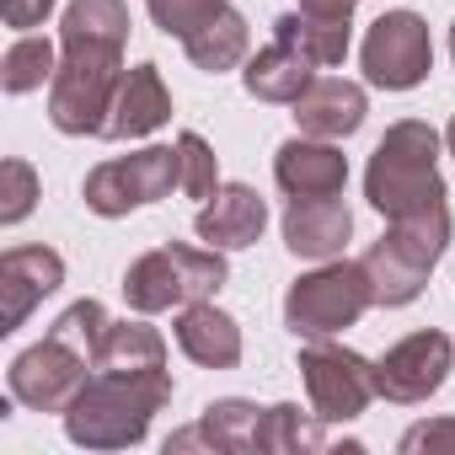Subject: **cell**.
<instances>
[{
	"label": "cell",
	"mask_w": 455,
	"mask_h": 455,
	"mask_svg": "<svg viewBox=\"0 0 455 455\" xmlns=\"http://www.w3.org/2000/svg\"><path fill=\"white\" fill-rule=\"evenodd\" d=\"M129 6L124 0H70L60 17V70L49 81V124L60 134H102L124 86Z\"/></svg>",
	"instance_id": "6da1fadb"
},
{
	"label": "cell",
	"mask_w": 455,
	"mask_h": 455,
	"mask_svg": "<svg viewBox=\"0 0 455 455\" xmlns=\"http://www.w3.org/2000/svg\"><path fill=\"white\" fill-rule=\"evenodd\" d=\"M172 402V370H92L81 396L60 412L70 444L129 450L150 434V418Z\"/></svg>",
	"instance_id": "7a4b0ae2"
},
{
	"label": "cell",
	"mask_w": 455,
	"mask_h": 455,
	"mask_svg": "<svg viewBox=\"0 0 455 455\" xmlns=\"http://www.w3.org/2000/svg\"><path fill=\"white\" fill-rule=\"evenodd\" d=\"M364 198L386 220L423 214L444 204V177H439V134L423 118H402L380 134L370 166H364Z\"/></svg>",
	"instance_id": "3957f363"
},
{
	"label": "cell",
	"mask_w": 455,
	"mask_h": 455,
	"mask_svg": "<svg viewBox=\"0 0 455 455\" xmlns=\"http://www.w3.org/2000/svg\"><path fill=\"white\" fill-rule=\"evenodd\" d=\"M450 247V209L434 204L423 214H407V220H391V231L359 258L370 284H375V306H412L434 274V263L444 258Z\"/></svg>",
	"instance_id": "277c9868"
},
{
	"label": "cell",
	"mask_w": 455,
	"mask_h": 455,
	"mask_svg": "<svg viewBox=\"0 0 455 455\" xmlns=\"http://www.w3.org/2000/svg\"><path fill=\"white\" fill-rule=\"evenodd\" d=\"M225 279H231V268H225L220 247H182V242H172V247H156V252L129 263L124 300L140 316L182 311L193 300H214L225 290Z\"/></svg>",
	"instance_id": "5b68a950"
},
{
	"label": "cell",
	"mask_w": 455,
	"mask_h": 455,
	"mask_svg": "<svg viewBox=\"0 0 455 455\" xmlns=\"http://www.w3.org/2000/svg\"><path fill=\"white\" fill-rule=\"evenodd\" d=\"M375 306V284L364 274V263L332 258L311 274H300L284 295V327L295 338H338L343 327H354L364 311Z\"/></svg>",
	"instance_id": "8992f818"
},
{
	"label": "cell",
	"mask_w": 455,
	"mask_h": 455,
	"mask_svg": "<svg viewBox=\"0 0 455 455\" xmlns=\"http://www.w3.org/2000/svg\"><path fill=\"white\" fill-rule=\"evenodd\" d=\"M172 188H182V156H177V145H145L134 156H113V161L92 166L81 198H86L92 214L118 220L129 209L172 198Z\"/></svg>",
	"instance_id": "52a82bcc"
},
{
	"label": "cell",
	"mask_w": 455,
	"mask_h": 455,
	"mask_svg": "<svg viewBox=\"0 0 455 455\" xmlns=\"http://www.w3.org/2000/svg\"><path fill=\"white\" fill-rule=\"evenodd\" d=\"M300 380L311 391V412L322 423H354L380 391H375V364L332 338H306L300 348Z\"/></svg>",
	"instance_id": "ba28073f"
},
{
	"label": "cell",
	"mask_w": 455,
	"mask_h": 455,
	"mask_svg": "<svg viewBox=\"0 0 455 455\" xmlns=\"http://www.w3.org/2000/svg\"><path fill=\"white\" fill-rule=\"evenodd\" d=\"M359 70L380 92H412V86H423L428 70H434L428 22L418 12H386V17H375L370 33H364V44H359Z\"/></svg>",
	"instance_id": "9c48e42d"
},
{
	"label": "cell",
	"mask_w": 455,
	"mask_h": 455,
	"mask_svg": "<svg viewBox=\"0 0 455 455\" xmlns=\"http://www.w3.org/2000/svg\"><path fill=\"white\" fill-rule=\"evenodd\" d=\"M86 380H92V359H86L76 343H65L60 332H49L44 343L22 348V354L12 359V370H6L12 402H22V407H33V412H65V407L81 396Z\"/></svg>",
	"instance_id": "30bf717a"
},
{
	"label": "cell",
	"mask_w": 455,
	"mask_h": 455,
	"mask_svg": "<svg viewBox=\"0 0 455 455\" xmlns=\"http://www.w3.org/2000/svg\"><path fill=\"white\" fill-rule=\"evenodd\" d=\"M450 370H455V343L439 327H423L375 359V391L396 407H418L450 380Z\"/></svg>",
	"instance_id": "8fae6325"
},
{
	"label": "cell",
	"mask_w": 455,
	"mask_h": 455,
	"mask_svg": "<svg viewBox=\"0 0 455 455\" xmlns=\"http://www.w3.org/2000/svg\"><path fill=\"white\" fill-rule=\"evenodd\" d=\"M65 284V258L54 247H12L0 258V332H17L33 306Z\"/></svg>",
	"instance_id": "7c38bea8"
},
{
	"label": "cell",
	"mask_w": 455,
	"mask_h": 455,
	"mask_svg": "<svg viewBox=\"0 0 455 455\" xmlns=\"http://www.w3.org/2000/svg\"><path fill=\"white\" fill-rule=\"evenodd\" d=\"M268 225V204L258 188L247 182H220L214 198H204V209L193 214V231L204 247H220V252H242L263 236Z\"/></svg>",
	"instance_id": "4fadbf2b"
},
{
	"label": "cell",
	"mask_w": 455,
	"mask_h": 455,
	"mask_svg": "<svg viewBox=\"0 0 455 455\" xmlns=\"http://www.w3.org/2000/svg\"><path fill=\"white\" fill-rule=\"evenodd\" d=\"M354 236V214L343 204V193H327V198H290L284 204V247L306 263H332L343 258Z\"/></svg>",
	"instance_id": "5bb4252c"
},
{
	"label": "cell",
	"mask_w": 455,
	"mask_h": 455,
	"mask_svg": "<svg viewBox=\"0 0 455 455\" xmlns=\"http://www.w3.org/2000/svg\"><path fill=\"white\" fill-rule=\"evenodd\" d=\"M274 182L284 188V198H327V193H343L348 188V156L332 140L295 134L274 156Z\"/></svg>",
	"instance_id": "9a60e30c"
},
{
	"label": "cell",
	"mask_w": 455,
	"mask_h": 455,
	"mask_svg": "<svg viewBox=\"0 0 455 455\" xmlns=\"http://www.w3.org/2000/svg\"><path fill=\"white\" fill-rule=\"evenodd\" d=\"M161 124H172V92L161 81V65L145 60V65L124 70V86L113 97V113H108L102 140H145Z\"/></svg>",
	"instance_id": "2e32d148"
},
{
	"label": "cell",
	"mask_w": 455,
	"mask_h": 455,
	"mask_svg": "<svg viewBox=\"0 0 455 455\" xmlns=\"http://www.w3.org/2000/svg\"><path fill=\"white\" fill-rule=\"evenodd\" d=\"M364 113H370L364 86L359 81H343V76H316L300 92V102H295V124L311 140H348L364 124Z\"/></svg>",
	"instance_id": "e0dca14e"
},
{
	"label": "cell",
	"mask_w": 455,
	"mask_h": 455,
	"mask_svg": "<svg viewBox=\"0 0 455 455\" xmlns=\"http://www.w3.org/2000/svg\"><path fill=\"white\" fill-rule=\"evenodd\" d=\"M177 348L204 364V370H236L242 364V327L236 316H225L214 300H193L177 311Z\"/></svg>",
	"instance_id": "ac0fdd59"
},
{
	"label": "cell",
	"mask_w": 455,
	"mask_h": 455,
	"mask_svg": "<svg viewBox=\"0 0 455 455\" xmlns=\"http://www.w3.org/2000/svg\"><path fill=\"white\" fill-rule=\"evenodd\" d=\"M316 81V65L300 54V49H290V44H268L263 54H252L247 60V70H242V86L258 97V102H300V92Z\"/></svg>",
	"instance_id": "d6986e66"
},
{
	"label": "cell",
	"mask_w": 455,
	"mask_h": 455,
	"mask_svg": "<svg viewBox=\"0 0 455 455\" xmlns=\"http://www.w3.org/2000/svg\"><path fill=\"white\" fill-rule=\"evenodd\" d=\"M247 44H252V33H247V17L236 12V6H225L220 17H209L193 38H182V54L198 65V70H209V76H225V70H236V65H247Z\"/></svg>",
	"instance_id": "ffe728a7"
},
{
	"label": "cell",
	"mask_w": 455,
	"mask_h": 455,
	"mask_svg": "<svg viewBox=\"0 0 455 455\" xmlns=\"http://www.w3.org/2000/svg\"><path fill=\"white\" fill-rule=\"evenodd\" d=\"M274 38H279V44H290V49H300L316 70H327V65H343V60H348V22H338V17L284 12V17L274 22Z\"/></svg>",
	"instance_id": "44dd1931"
},
{
	"label": "cell",
	"mask_w": 455,
	"mask_h": 455,
	"mask_svg": "<svg viewBox=\"0 0 455 455\" xmlns=\"http://www.w3.org/2000/svg\"><path fill=\"white\" fill-rule=\"evenodd\" d=\"M258 450H263V455H311V450H327V423H322L316 412H300L295 402L263 407Z\"/></svg>",
	"instance_id": "7402d4cb"
},
{
	"label": "cell",
	"mask_w": 455,
	"mask_h": 455,
	"mask_svg": "<svg viewBox=\"0 0 455 455\" xmlns=\"http://www.w3.org/2000/svg\"><path fill=\"white\" fill-rule=\"evenodd\" d=\"M258 423H263V407L247 402V396H220L204 407L198 428L209 439V455H242V450H258Z\"/></svg>",
	"instance_id": "603a6c76"
},
{
	"label": "cell",
	"mask_w": 455,
	"mask_h": 455,
	"mask_svg": "<svg viewBox=\"0 0 455 455\" xmlns=\"http://www.w3.org/2000/svg\"><path fill=\"white\" fill-rule=\"evenodd\" d=\"M97 370H166V338L145 322H113Z\"/></svg>",
	"instance_id": "cb8c5ba5"
},
{
	"label": "cell",
	"mask_w": 455,
	"mask_h": 455,
	"mask_svg": "<svg viewBox=\"0 0 455 455\" xmlns=\"http://www.w3.org/2000/svg\"><path fill=\"white\" fill-rule=\"evenodd\" d=\"M54 70H60L54 44H49L44 33H17L12 49H6V65H0V81H6L12 97H28V92H38L44 81H54Z\"/></svg>",
	"instance_id": "d4e9b609"
},
{
	"label": "cell",
	"mask_w": 455,
	"mask_h": 455,
	"mask_svg": "<svg viewBox=\"0 0 455 455\" xmlns=\"http://www.w3.org/2000/svg\"><path fill=\"white\" fill-rule=\"evenodd\" d=\"M108 327H113V316L102 311V300H76L49 332H60L65 343H76L86 359H92V370H97V354H102V338H108Z\"/></svg>",
	"instance_id": "484cf974"
},
{
	"label": "cell",
	"mask_w": 455,
	"mask_h": 455,
	"mask_svg": "<svg viewBox=\"0 0 455 455\" xmlns=\"http://www.w3.org/2000/svg\"><path fill=\"white\" fill-rule=\"evenodd\" d=\"M145 12H150V22L166 33V38H193L209 17H220L225 12V0H145Z\"/></svg>",
	"instance_id": "4316f807"
},
{
	"label": "cell",
	"mask_w": 455,
	"mask_h": 455,
	"mask_svg": "<svg viewBox=\"0 0 455 455\" xmlns=\"http://www.w3.org/2000/svg\"><path fill=\"white\" fill-rule=\"evenodd\" d=\"M177 156H182V193H188V198H214L220 166H214L209 140L193 134V129H182V134H177Z\"/></svg>",
	"instance_id": "83f0119b"
},
{
	"label": "cell",
	"mask_w": 455,
	"mask_h": 455,
	"mask_svg": "<svg viewBox=\"0 0 455 455\" xmlns=\"http://www.w3.org/2000/svg\"><path fill=\"white\" fill-rule=\"evenodd\" d=\"M38 204V172L28 161H6L0 166V225H22Z\"/></svg>",
	"instance_id": "f1b7e54d"
},
{
	"label": "cell",
	"mask_w": 455,
	"mask_h": 455,
	"mask_svg": "<svg viewBox=\"0 0 455 455\" xmlns=\"http://www.w3.org/2000/svg\"><path fill=\"white\" fill-rule=\"evenodd\" d=\"M402 455H455V418H428V423H412L396 444Z\"/></svg>",
	"instance_id": "f546056e"
},
{
	"label": "cell",
	"mask_w": 455,
	"mask_h": 455,
	"mask_svg": "<svg viewBox=\"0 0 455 455\" xmlns=\"http://www.w3.org/2000/svg\"><path fill=\"white\" fill-rule=\"evenodd\" d=\"M49 12H54V0H0V17H6V28H17V33L44 28Z\"/></svg>",
	"instance_id": "4dcf8cb0"
},
{
	"label": "cell",
	"mask_w": 455,
	"mask_h": 455,
	"mask_svg": "<svg viewBox=\"0 0 455 455\" xmlns=\"http://www.w3.org/2000/svg\"><path fill=\"white\" fill-rule=\"evenodd\" d=\"M354 6H359V0H300V12H316V17H338V22H348V17H354Z\"/></svg>",
	"instance_id": "1f68e13d"
},
{
	"label": "cell",
	"mask_w": 455,
	"mask_h": 455,
	"mask_svg": "<svg viewBox=\"0 0 455 455\" xmlns=\"http://www.w3.org/2000/svg\"><path fill=\"white\" fill-rule=\"evenodd\" d=\"M444 150L455 156V118H450V129H444Z\"/></svg>",
	"instance_id": "d6a6232c"
},
{
	"label": "cell",
	"mask_w": 455,
	"mask_h": 455,
	"mask_svg": "<svg viewBox=\"0 0 455 455\" xmlns=\"http://www.w3.org/2000/svg\"><path fill=\"white\" fill-rule=\"evenodd\" d=\"M450 60H455V22H450Z\"/></svg>",
	"instance_id": "836d02e7"
}]
</instances>
